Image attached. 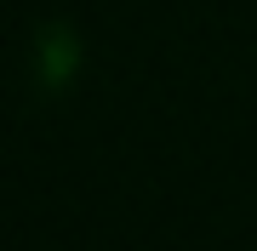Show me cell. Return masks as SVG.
<instances>
[{
    "label": "cell",
    "mask_w": 257,
    "mask_h": 251,
    "mask_svg": "<svg viewBox=\"0 0 257 251\" xmlns=\"http://www.w3.org/2000/svg\"><path fill=\"white\" fill-rule=\"evenodd\" d=\"M80 69V35L69 23H40L35 29V80L46 92H63Z\"/></svg>",
    "instance_id": "1"
}]
</instances>
